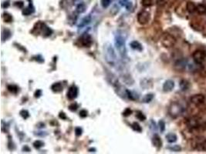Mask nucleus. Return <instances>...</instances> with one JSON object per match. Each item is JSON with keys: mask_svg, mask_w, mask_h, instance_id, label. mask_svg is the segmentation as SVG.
<instances>
[{"mask_svg": "<svg viewBox=\"0 0 206 154\" xmlns=\"http://www.w3.org/2000/svg\"><path fill=\"white\" fill-rule=\"evenodd\" d=\"M114 44L116 49H117V51H118L120 55L121 56V57H124L126 56V44H125V39L123 37V35L119 34V33L115 35Z\"/></svg>", "mask_w": 206, "mask_h": 154, "instance_id": "obj_1", "label": "nucleus"}, {"mask_svg": "<svg viewBox=\"0 0 206 154\" xmlns=\"http://www.w3.org/2000/svg\"><path fill=\"white\" fill-rule=\"evenodd\" d=\"M184 107L178 102H173L168 107V113L172 118H177L180 117L184 112Z\"/></svg>", "mask_w": 206, "mask_h": 154, "instance_id": "obj_2", "label": "nucleus"}, {"mask_svg": "<svg viewBox=\"0 0 206 154\" xmlns=\"http://www.w3.org/2000/svg\"><path fill=\"white\" fill-rule=\"evenodd\" d=\"M161 42H162V46L164 48H171L173 47L176 43V39L175 37L172 35L171 34L169 33H164L162 36L161 39Z\"/></svg>", "mask_w": 206, "mask_h": 154, "instance_id": "obj_3", "label": "nucleus"}, {"mask_svg": "<svg viewBox=\"0 0 206 154\" xmlns=\"http://www.w3.org/2000/svg\"><path fill=\"white\" fill-rule=\"evenodd\" d=\"M36 29H37L38 33H42V35H44L45 37L49 36L53 33V30L49 28L46 24L41 22H37L36 24V26H34L33 30H36Z\"/></svg>", "mask_w": 206, "mask_h": 154, "instance_id": "obj_4", "label": "nucleus"}, {"mask_svg": "<svg viewBox=\"0 0 206 154\" xmlns=\"http://www.w3.org/2000/svg\"><path fill=\"white\" fill-rule=\"evenodd\" d=\"M105 57L106 60L108 63H110V65H114L115 62H116V54H115L113 47L110 44H107V46H106Z\"/></svg>", "mask_w": 206, "mask_h": 154, "instance_id": "obj_5", "label": "nucleus"}, {"mask_svg": "<svg viewBox=\"0 0 206 154\" xmlns=\"http://www.w3.org/2000/svg\"><path fill=\"white\" fill-rule=\"evenodd\" d=\"M151 19V14L150 12H148V11L143 10L141 11L138 14V22L141 25H145L150 21Z\"/></svg>", "mask_w": 206, "mask_h": 154, "instance_id": "obj_6", "label": "nucleus"}, {"mask_svg": "<svg viewBox=\"0 0 206 154\" xmlns=\"http://www.w3.org/2000/svg\"><path fill=\"white\" fill-rule=\"evenodd\" d=\"M192 56H193V59L195 62V63L200 65L201 63H203L205 59L206 53L205 52L203 51V50L198 49V50H196L195 52H194Z\"/></svg>", "mask_w": 206, "mask_h": 154, "instance_id": "obj_7", "label": "nucleus"}, {"mask_svg": "<svg viewBox=\"0 0 206 154\" xmlns=\"http://www.w3.org/2000/svg\"><path fill=\"white\" fill-rule=\"evenodd\" d=\"M194 149L201 151H206V140L205 138H198L193 145Z\"/></svg>", "mask_w": 206, "mask_h": 154, "instance_id": "obj_8", "label": "nucleus"}, {"mask_svg": "<svg viewBox=\"0 0 206 154\" xmlns=\"http://www.w3.org/2000/svg\"><path fill=\"white\" fill-rule=\"evenodd\" d=\"M186 123L188 126V127L191 129H196L198 128L201 125L200 119L197 117H192L188 118L186 121Z\"/></svg>", "mask_w": 206, "mask_h": 154, "instance_id": "obj_9", "label": "nucleus"}, {"mask_svg": "<svg viewBox=\"0 0 206 154\" xmlns=\"http://www.w3.org/2000/svg\"><path fill=\"white\" fill-rule=\"evenodd\" d=\"M78 96V88L76 86L73 85L71 86L69 89H68L67 94H66V96H67L68 99L70 100H73L74 99H76L77 97Z\"/></svg>", "mask_w": 206, "mask_h": 154, "instance_id": "obj_10", "label": "nucleus"}, {"mask_svg": "<svg viewBox=\"0 0 206 154\" xmlns=\"http://www.w3.org/2000/svg\"><path fill=\"white\" fill-rule=\"evenodd\" d=\"M191 103L194 105H201L205 102V96L202 94H196L191 97Z\"/></svg>", "mask_w": 206, "mask_h": 154, "instance_id": "obj_11", "label": "nucleus"}, {"mask_svg": "<svg viewBox=\"0 0 206 154\" xmlns=\"http://www.w3.org/2000/svg\"><path fill=\"white\" fill-rule=\"evenodd\" d=\"M81 44L84 47H90L91 46L92 43H93V40L90 35H89L88 33H85L81 36Z\"/></svg>", "mask_w": 206, "mask_h": 154, "instance_id": "obj_12", "label": "nucleus"}, {"mask_svg": "<svg viewBox=\"0 0 206 154\" xmlns=\"http://www.w3.org/2000/svg\"><path fill=\"white\" fill-rule=\"evenodd\" d=\"M187 65V61L185 59H179V60L176 61L175 63V70L180 71V70H184Z\"/></svg>", "mask_w": 206, "mask_h": 154, "instance_id": "obj_13", "label": "nucleus"}, {"mask_svg": "<svg viewBox=\"0 0 206 154\" xmlns=\"http://www.w3.org/2000/svg\"><path fill=\"white\" fill-rule=\"evenodd\" d=\"M175 87V82L171 80L165 81L163 85V90L164 92H171Z\"/></svg>", "mask_w": 206, "mask_h": 154, "instance_id": "obj_14", "label": "nucleus"}, {"mask_svg": "<svg viewBox=\"0 0 206 154\" xmlns=\"http://www.w3.org/2000/svg\"><path fill=\"white\" fill-rule=\"evenodd\" d=\"M152 143L153 145L155 146L156 148H161L162 146V140H161V138H160V136L158 135H157V134H155L154 136H153L152 138Z\"/></svg>", "mask_w": 206, "mask_h": 154, "instance_id": "obj_15", "label": "nucleus"}, {"mask_svg": "<svg viewBox=\"0 0 206 154\" xmlns=\"http://www.w3.org/2000/svg\"><path fill=\"white\" fill-rule=\"evenodd\" d=\"M179 87H180L182 91H187L190 88V83L189 82L186 80H181L179 83Z\"/></svg>", "mask_w": 206, "mask_h": 154, "instance_id": "obj_16", "label": "nucleus"}, {"mask_svg": "<svg viewBox=\"0 0 206 154\" xmlns=\"http://www.w3.org/2000/svg\"><path fill=\"white\" fill-rule=\"evenodd\" d=\"M90 22H91V16H90V15H88V16H85L84 18L81 20L80 23L79 24V26H78V28H83V27H84V26H86L87 25H88Z\"/></svg>", "mask_w": 206, "mask_h": 154, "instance_id": "obj_17", "label": "nucleus"}, {"mask_svg": "<svg viewBox=\"0 0 206 154\" xmlns=\"http://www.w3.org/2000/svg\"><path fill=\"white\" fill-rule=\"evenodd\" d=\"M131 47L134 50H137V51H142L143 50V47H142V45L138 41H133V42H131L130 44Z\"/></svg>", "mask_w": 206, "mask_h": 154, "instance_id": "obj_18", "label": "nucleus"}, {"mask_svg": "<svg viewBox=\"0 0 206 154\" xmlns=\"http://www.w3.org/2000/svg\"><path fill=\"white\" fill-rule=\"evenodd\" d=\"M51 89L54 93H60L63 90V86L61 84V82H55L52 85Z\"/></svg>", "mask_w": 206, "mask_h": 154, "instance_id": "obj_19", "label": "nucleus"}, {"mask_svg": "<svg viewBox=\"0 0 206 154\" xmlns=\"http://www.w3.org/2000/svg\"><path fill=\"white\" fill-rule=\"evenodd\" d=\"M34 12H35L34 7H33V5L30 3V4L29 5L28 7L24 9V10H23V15H24V16H29V15H31Z\"/></svg>", "mask_w": 206, "mask_h": 154, "instance_id": "obj_20", "label": "nucleus"}, {"mask_svg": "<svg viewBox=\"0 0 206 154\" xmlns=\"http://www.w3.org/2000/svg\"><path fill=\"white\" fill-rule=\"evenodd\" d=\"M196 5H194V3L192 2H188L186 4V9H187V11L190 13H193L196 11Z\"/></svg>", "mask_w": 206, "mask_h": 154, "instance_id": "obj_21", "label": "nucleus"}, {"mask_svg": "<svg viewBox=\"0 0 206 154\" xmlns=\"http://www.w3.org/2000/svg\"><path fill=\"white\" fill-rule=\"evenodd\" d=\"M11 37V32L8 29H4L2 32V40L3 42Z\"/></svg>", "mask_w": 206, "mask_h": 154, "instance_id": "obj_22", "label": "nucleus"}, {"mask_svg": "<svg viewBox=\"0 0 206 154\" xmlns=\"http://www.w3.org/2000/svg\"><path fill=\"white\" fill-rule=\"evenodd\" d=\"M166 139L168 142H175L177 141V136L175 133H168L166 135Z\"/></svg>", "mask_w": 206, "mask_h": 154, "instance_id": "obj_23", "label": "nucleus"}, {"mask_svg": "<svg viewBox=\"0 0 206 154\" xmlns=\"http://www.w3.org/2000/svg\"><path fill=\"white\" fill-rule=\"evenodd\" d=\"M196 11L199 14H205L206 12V6L205 5H203V4H200V5H197Z\"/></svg>", "mask_w": 206, "mask_h": 154, "instance_id": "obj_24", "label": "nucleus"}, {"mask_svg": "<svg viewBox=\"0 0 206 154\" xmlns=\"http://www.w3.org/2000/svg\"><path fill=\"white\" fill-rule=\"evenodd\" d=\"M86 7L87 6H86L84 3H81L80 4H78L77 8H76V10H77L78 13H83V12H84L86 11Z\"/></svg>", "mask_w": 206, "mask_h": 154, "instance_id": "obj_25", "label": "nucleus"}, {"mask_svg": "<svg viewBox=\"0 0 206 154\" xmlns=\"http://www.w3.org/2000/svg\"><path fill=\"white\" fill-rule=\"evenodd\" d=\"M7 89L10 92V93H17L18 92H19V88H18V87L17 86H16V85H9L7 87Z\"/></svg>", "mask_w": 206, "mask_h": 154, "instance_id": "obj_26", "label": "nucleus"}, {"mask_svg": "<svg viewBox=\"0 0 206 154\" xmlns=\"http://www.w3.org/2000/svg\"><path fill=\"white\" fill-rule=\"evenodd\" d=\"M3 18L5 22H12V20H13V18H12V16H11L10 13H8V12H4V13H3Z\"/></svg>", "mask_w": 206, "mask_h": 154, "instance_id": "obj_27", "label": "nucleus"}, {"mask_svg": "<svg viewBox=\"0 0 206 154\" xmlns=\"http://www.w3.org/2000/svg\"><path fill=\"white\" fill-rule=\"evenodd\" d=\"M131 127H132V129H133V130L136 131V132H138V133H141V132H142V128H141V126L139 125L138 123H136V122L133 123L132 125H131Z\"/></svg>", "mask_w": 206, "mask_h": 154, "instance_id": "obj_28", "label": "nucleus"}, {"mask_svg": "<svg viewBox=\"0 0 206 154\" xmlns=\"http://www.w3.org/2000/svg\"><path fill=\"white\" fill-rule=\"evenodd\" d=\"M153 98H154V94L152 93L147 94V95H145V96L143 98V102L145 103H150L151 101L153 99Z\"/></svg>", "mask_w": 206, "mask_h": 154, "instance_id": "obj_29", "label": "nucleus"}, {"mask_svg": "<svg viewBox=\"0 0 206 154\" xmlns=\"http://www.w3.org/2000/svg\"><path fill=\"white\" fill-rule=\"evenodd\" d=\"M136 117H137L139 120H141V121H144L146 119V117L144 116L143 112H141V111H137V112H136Z\"/></svg>", "mask_w": 206, "mask_h": 154, "instance_id": "obj_30", "label": "nucleus"}, {"mask_svg": "<svg viewBox=\"0 0 206 154\" xmlns=\"http://www.w3.org/2000/svg\"><path fill=\"white\" fill-rule=\"evenodd\" d=\"M141 4L144 7H150L153 4V0H141Z\"/></svg>", "mask_w": 206, "mask_h": 154, "instance_id": "obj_31", "label": "nucleus"}, {"mask_svg": "<svg viewBox=\"0 0 206 154\" xmlns=\"http://www.w3.org/2000/svg\"><path fill=\"white\" fill-rule=\"evenodd\" d=\"M43 146H44V142L41 140H36L35 142H33V147H35L36 149H40Z\"/></svg>", "mask_w": 206, "mask_h": 154, "instance_id": "obj_32", "label": "nucleus"}, {"mask_svg": "<svg viewBox=\"0 0 206 154\" xmlns=\"http://www.w3.org/2000/svg\"><path fill=\"white\" fill-rule=\"evenodd\" d=\"M19 114H20V116H21L24 119H26L27 118H29V112L27 111V110H23L20 111V112H19Z\"/></svg>", "mask_w": 206, "mask_h": 154, "instance_id": "obj_33", "label": "nucleus"}, {"mask_svg": "<svg viewBox=\"0 0 206 154\" xmlns=\"http://www.w3.org/2000/svg\"><path fill=\"white\" fill-rule=\"evenodd\" d=\"M158 125H159V129L161 132H164V129H165V123H164L163 120H160L159 123H158Z\"/></svg>", "mask_w": 206, "mask_h": 154, "instance_id": "obj_34", "label": "nucleus"}, {"mask_svg": "<svg viewBox=\"0 0 206 154\" xmlns=\"http://www.w3.org/2000/svg\"><path fill=\"white\" fill-rule=\"evenodd\" d=\"M131 114H132V110H131L130 108H127V109H125L124 112H123V116L125 117H129V116H131Z\"/></svg>", "mask_w": 206, "mask_h": 154, "instance_id": "obj_35", "label": "nucleus"}, {"mask_svg": "<svg viewBox=\"0 0 206 154\" xmlns=\"http://www.w3.org/2000/svg\"><path fill=\"white\" fill-rule=\"evenodd\" d=\"M168 149H170V150H171V151L179 152V151H181V147H179L178 145H175V146H173V147H168Z\"/></svg>", "mask_w": 206, "mask_h": 154, "instance_id": "obj_36", "label": "nucleus"}, {"mask_svg": "<svg viewBox=\"0 0 206 154\" xmlns=\"http://www.w3.org/2000/svg\"><path fill=\"white\" fill-rule=\"evenodd\" d=\"M78 106H78L77 103H73L69 106V109H70V110H71V111H76V110H77Z\"/></svg>", "mask_w": 206, "mask_h": 154, "instance_id": "obj_37", "label": "nucleus"}, {"mask_svg": "<svg viewBox=\"0 0 206 154\" xmlns=\"http://www.w3.org/2000/svg\"><path fill=\"white\" fill-rule=\"evenodd\" d=\"M110 4V0H101V5L103 8H107Z\"/></svg>", "mask_w": 206, "mask_h": 154, "instance_id": "obj_38", "label": "nucleus"}, {"mask_svg": "<svg viewBox=\"0 0 206 154\" xmlns=\"http://www.w3.org/2000/svg\"><path fill=\"white\" fill-rule=\"evenodd\" d=\"M88 115V112H87L86 110H81L80 112V117H82V118H85V117H87Z\"/></svg>", "mask_w": 206, "mask_h": 154, "instance_id": "obj_39", "label": "nucleus"}, {"mask_svg": "<svg viewBox=\"0 0 206 154\" xmlns=\"http://www.w3.org/2000/svg\"><path fill=\"white\" fill-rule=\"evenodd\" d=\"M82 133H83L82 129L80 128V127H76L75 128L76 135L77 136H80L82 135Z\"/></svg>", "mask_w": 206, "mask_h": 154, "instance_id": "obj_40", "label": "nucleus"}, {"mask_svg": "<svg viewBox=\"0 0 206 154\" xmlns=\"http://www.w3.org/2000/svg\"><path fill=\"white\" fill-rule=\"evenodd\" d=\"M41 96H42V90L41 89H37L35 92V93H34V96H35L36 98H40Z\"/></svg>", "mask_w": 206, "mask_h": 154, "instance_id": "obj_41", "label": "nucleus"}, {"mask_svg": "<svg viewBox=\"0 0 206 154\" xmlns=\"http://www.w3.org/2000/svg\"><path fill=\"white\" fill-rule=\"evenodd\" d=\"M59 117H60V119H67V117H66V114L63 112H60V113L59 114Z\"/></svg>", "mask_w": 206, "mask_h": 154, "instance_id": "obj_42", "label": "nucleus"}, {"mask_svg": "<svg viewBox=\"0 0 206 154\" xmlns=\"http://www.w3.org/2000/svg\"><path fill=\"white\" fill-rule=\"evenodd\" d=\"M23 152H30V148L28 147V146H24L23 147Z\"/></svg>", "mask_w": 206, "mask_h": 154, "instance_id": "obj_43", "label": "nucleus"}, {"mask_svg": "<svg viewBox=\"0 0 206 154\" xmlns=\"http://www.w3.org/2000/svg\"><path fill=\"white\" fill-rule=\"evenodd\" d=\"M23 2H16V5H17L19 8H23Z\"/></svg>", "mask_w": 206, "mask_h": 154, "instance_id": "obj_44", "label": "nucleus"}, {"mask_svg": "<svg viewBox=\"0 0 206 154\" xmlns=\"http://www.w3.org/2000/svg\"><path fill=\"white\" fill-rule=\"evenodd\" d=\"M9 5H10V3H9V1H7V2H5V3H3V8H7L9 7Z\"/></svg>", "mask_w": 206, "mask_h": 154, "instance_id": "obj_45", "label": "nucleus"}, {"mask_svg": "<svg viewBox=\"0 0 206 154\" xmlns=\"http://www.w3.org/2000/svg\"><path fill=\"white\" fill-rule=\"evenodd\" d=\"M96 151V149H94V148H93V149H89V152H95Z\"/></svg>", "mask_w": 206, "mask_h": 154, "instance_id": "obj_46", "label": "nucleus"}, {"mask_svg": "<svg viewBox=\"0 0 206 154\" xmlns=\"http://www.w3.org/2000/svg\"><path fill=\"white\" fill-rule=\"evenodd\" d=\"M125 1H126V0H125Z\"/></svg>", "mask_w": 206, "mask_h": 154, "instance_id": "obj_47", "label": "nucleus"}]
</instances>
